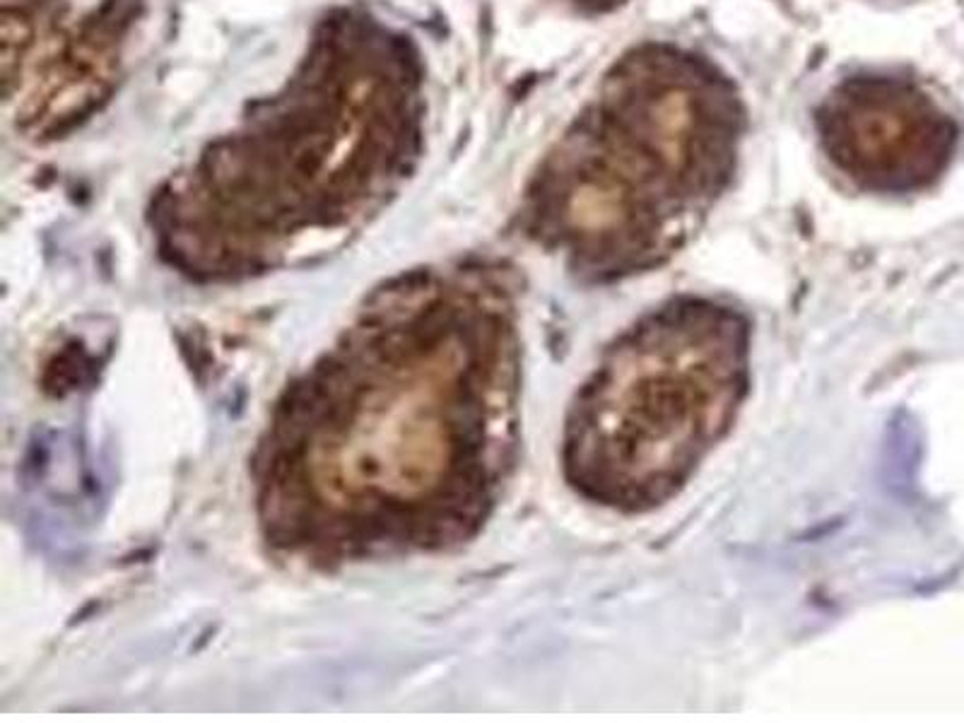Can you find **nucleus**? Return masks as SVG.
<instances>
[{"mask_svg": "<svg viewBox=\"0 0 964 723\" xmlns=\"http://www.w3.org/2000/svg\"><path fill=\"white\" fill-rule=\"evenodd\" d=\"M832 165L871 194H906L941 174L955 143L953 124L929 94L890 75L839 85L818 116Z\"/></svg>", "mask_w": 964, "mask_h": 723, "instance_id": "nucleus-3", "label": "nucleus"}, {"mask_svg": "<svg viewBox=\"0 0 964 723\" xmlns=\"http://www.w3.org/2000/svg\"><path fill=\"white\" fill-rule=\"evenodd\" d=\"M740 106L707 61L644 47L608 75L531 190V229L581 278L668 261L728 186Z\"/></svg>", "mask_w": 964, "mask_h": 723, "instance_id": "nucleus-1", "label": "nucleus"}, {"mask_svg": "<svg viewBox=\"0 0 964 723\" xmlns=\"http://www.w3.org/2000/svg\"><path fill=\"white\" fill-rule=\"evenodd\" d=\"M577 3H579L581 8H587V10H599V12H605V10L618 8L620 3H624V0H577Z\"/></svg>", "mask_w": 964, "mask_h": 723, "instance_id": "nucleus-4", "label": "nucleus"}, {"mask_svg": "<svg viewBox=\"0 0 964 723\" xmlns=\"http://www.w3.org/2000/svg\"><path fill=\"white\" fill-rule=\"evenodd\" d=\"M753 326L709 297H677L608 345L567 413L562 473L599 507L675 497L730 432L750 391Z\"/></svg>", "mask_w": 964, "mask_h": 723, "instance_id": "nucleus-2", "label": "nucleus"}]
</instances>
